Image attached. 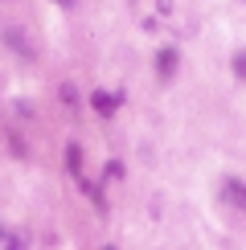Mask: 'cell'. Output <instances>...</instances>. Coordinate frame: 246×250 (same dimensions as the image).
Segmentation results:
<instances>
[{"mask_svg":"<svg viewBox=\"0 0 246 250\" xmlns=\"http://www.w3.org/2000/svg\"><path fill=\"white\" fill-rule=\"evenodd\" d=\"M0 250H25V234H17V230H0Z\"/></svg>","mask_w":246,"mask_h":250,"instance_id":"obj_4","label":"cell"},{"mask_svg":"<svg viewBox=\"0 0 246 250\" xmlns=\"http://www.w3.org/2000/svg\"><path fill=\"white\" fill-rule=\"evenodd\" d=\"M119 95H111V90H95V95H90V107L99 111V115H115V107H119Z\"/></svg>","mask_w":246,"mask_h":250,"instance_id":"obj_1","label":"cell"},{"mask_svg":"<svg viewBox=\"0 0 246 250\" xmlns=\"http://www.w3.org/2000/svg\"><path fill=\"white\" fill-rule=\"evenodd\" d=\"M66 164H70V172L82 181V148H78V144H70V148H66Z\"/></svg>","mask_w":246,"mask_h":250,"instance_id":"obj_5","label":"cell"},{"mask_svg":"<svg viewBox=\"0 0 246 250\" xmlns=\"http://www.w3.org/2000/svg\"><path fill=\"white\" fill-rule=\"evenodd\" d=\"M226 201L238 205V209H246V185L242 181H226Z\"/></svg>","mask_w":246,"mask_h":250,"instance_id":"obj_3","label":"cell"},{"mask_svg":"<svg viewBox=\"0 0 246 250\" xmlns=\"http://www.w3.org/2000/svg\"><path fill=\"white\" fill-rule=\"evenodd\" d=\"M156 74L160 78H172V74H177V49H160V54H156Z\"/></svg>","mask_w":246,"mask_h":250,"instance_id":"obj_2","label":"cell"},{"mask_svg":"<svg viewBox=\"0 0 246 250\" xmlns=\"http://www.w3.org/2000/svg\"><path fill=\"white\" fill-rule=\"evenodd\" d=\"M102 250H115V246H102Z\"/></svg>","mask_w":246,"mask_h":250,"instance_id":"obj_9","label":"cell"},{"mask_svg":"<svg viewBox=\"0 0 246 250\" xmlns=\"http://www.w3.org/2000/svg\"><path fill=\"white\" fill-rule=\"evenodd\" d=\"M230 66H234V74H238V78H246V49H238V54H234Z\"/></svg>","mask_w":246,"mask_h":250,"instance_id":"obj_6","label":"cell"},{"mask_svg":"<svg viewBox=\"0 0 246 250\" xmlns=\"http://www.w3.org/2000/svg\"><path fill=\"white\" fill-rule=\"evenodd\" d=\"M156 13H172V0H156Z\"/></svg>","mask_w":246,"mask_h":250,"instance_id":"obj_8","label":"cell"},{"mask_svg":"<svg viewBox=\"0 0 246 250\" xmlns=\"http://www.w3.org/2000/svg\"><path fill=\"white\" fill-rule=\"evenodd\" d=\"M107 176H111V181H119V176H123V164L111 160V164H107Z\"/></svg>","mask_w":246,"mask_h":250,"instance_id":"obj_7","label":"cell"}]
</instances>
